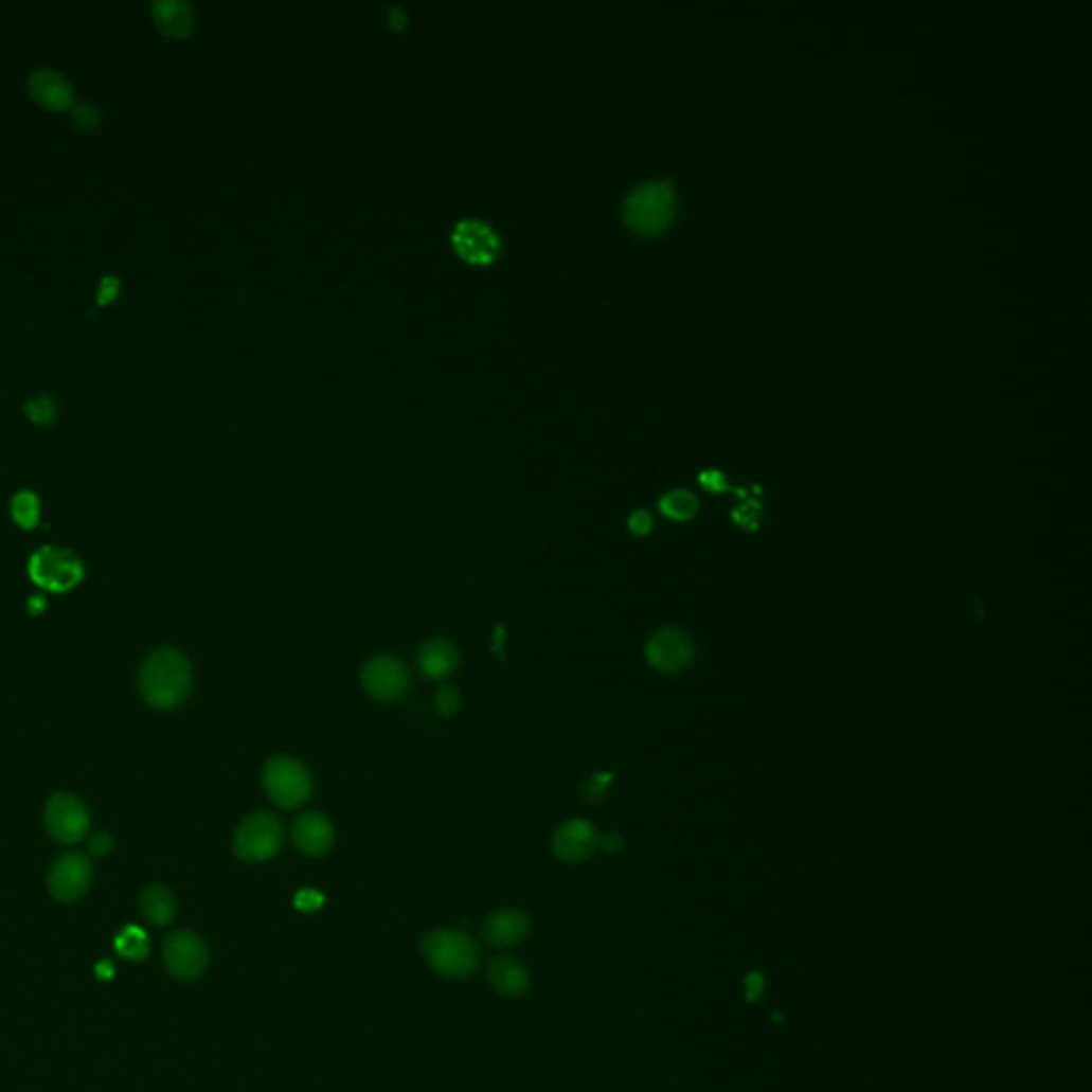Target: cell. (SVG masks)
Here are the masks:
<instances>
[{
    "mask_svg": "<svg viewBox=\"0 0 1092 1092\" xmlns=\"http://www.w3.org/2000/svg\"><path fill=\"white\" fill-rule=\"evenodd\" d=\"M410 670L406 662L391 654L374 656L361 670V685L365 694L378 702H397L410 690Z\"/></svg>",
    "mask_w": 1092,
    "mask_h": 1092,
    "instance_id": "obj_8",
    "label": "cell"
},
{
    "mask_svg": "<svg viewBox=\"0 0 1092 1092\" xmlns=\"http://www.w3.org/2000/svg\"><path fill=\"white\" fill-rule=\"evenodd\" d=\"M149 12L159 31L174 39L189 37L197 24L195 10L186 0H154Z\"/></svg>",
    "mask_w": 1092,
    "mask_h": 1092,
    "instance_id": "obj_18",
    "label": "cell"
},
{
    "mask_svg": "<svg viewBox=\"0 0 1092 1092\" xmlns=\"http://www.w3.org/2000/svg\"><path fill=\"white\" fill-rule=\"evenodd\" d=\"M46 828L58 843L75 845L88 835L90 813L77 796L58 792L46 807Z\"/></svg>",
    "mask_w": 1092,
    "mask_h": 1092,
    "instance_id": "obj_9",
    "label": "cell"
},
{
    "mask_svg": "<svg viewBox=\"0 0 1092 1092\" xmlns=\"http://www.w3.org/2000/svg\"><path fill=\"white\" fill-rule=\"evenodd\" d=\"M420 950L431 971L446 980H465L481 967L479 944L461 930H429L420 942Z\"/></svg>",
    "mask_w": 1092,
    "mask_h": 1092,
    "instance_id": "obj_2",
    "label": "cell"
},
{
    "mask_svg": "<svg viewBox=\"0 0 1092 1092\" xmlns=\"http://www.w3.org/2000/svg\"><path fill=\"white\" fill-rule=\"evenodd\" d=\"M647 662L664 675H677L694 662V643L679 628H660L645 647Z\"/></svg>",
    "mask_w": 1092,
    "mask_h": 1092,
    "instance_id": "obj_10",
    "label": "cell"
},
{
    "mask_svg": "<svg viewBox=\"0 0 1092 1092\" xmlns=\"http://www.w3.org/2000/svg\"><path fill=\"white\" fill-rule=\"evenodd\" d=\"M29 418L37 425H50L58 416V404L50 397H35L29 399L24 406Z\"/></svg>",
    "mask_w": 1092,
    "mask_h": 1092,
    "instance_id": "obj_24",
    "label": "cell"
},
{
    "mask_svg": "<svg viewBox=\"0 0 1092 1092\" xmlns=\"http://www.w3.org/2000/svg\"><path fill=\"white\" fill-rule=\"evenodd\" d=\"M115 952L126 961H145L149 954L147 934L139 926H126L115 937Z\"/></svg>",
    "mask_w": 1092,
    "mask_h": 1092,
    "instance_id": "obj_21",
    "label": "cell"
},
{
    "mask_svg": "<svg viewBox=\"0 0 1092 1092\" xmlns=\"http://www.w3.org/2000/svg\"><path fill=\"white\" fill-rule=\"evenodd\" d=\"M263 788L275 807L290 811L309 801L315 784L303 762L292 755H273L263 768Z\"/></svg>",
    "mask_w": 1092,
    "mask_h": 1092,
    "instance_id": "obj_4",
    "label": "cell"
},
{
    "mask_svg": "<svg viewBox=\"0 0 1092 1092\" xmlns=\"http://www.w3.org/2000/svg\"><path fill=\"white\" fill-rule=\"evenodd\" d=\"M452 246L472 265H491L500 254L498 233L481 220H461L452 231Z\"/></svg>",
    "mask_w": 1092,
    "mask_h": 1092,
    "instance_id": "obj_12",
    "label": "cell"
},
{
    "mask_svg": "<svg viewBox=\"0 0 1092 1092\" xmlns=\"http://www.w3.org/2000/svg\"><path fill=\"white\" fill-rule=\"evenodd\" d=\"M141 915L151 926H169L178 913V900L165 885H147L139 896Z\"/></svg>",
    "mask_w": 1092,
    "mask_h": 1092,
    "instance_id": "obj_20",
    "label": "cell"
},
{
    "mask_svg": "<svg viewBox=\"0 0 1092 1092\" xmlns=\"http://www.w3.org/2000/svg\"><path fill=\"white\" fill-rule=\"evenodd\" d=\"M163 961L172 978L180 982H195L205 973L210 952L197 932L176 930L165 939Z\"/></svg>",
    "mask_w": 1092,
    "mask_h": 1092,
    "instance_id": "obj_7",
    "label": "cell"
},
{
    "mask_svg": "<svg viewBox=\"0 0 1092 1092\" xmlns=\"http://www.w3.org/2000/svg\"><path fill=\"white\" fill-rule=\"evenodd\" d=\"M113 845H115L113 837H111L107 830H101V833H96V835L90 839L88 849H90V854H92V856H99V858H101V856H107V854L113 849Z\"/></svg>",
    "mask_w": 1092,
    "mask_h": 1092,
    "instance_id": "obj_29",
    "label": "cell"
},
{
    "mask_svg": "<svg viewBox=\"0 0 1092 1092\" xmlns=\"http://www.w3.org/2000/svg\"><path fill=\"white\" fill-rule=\"evenodd\" d=\"M489 982L494 990L502 997H521L530 990V971L515 956H496L489 963Z\"/></svg>",
    "mask_w": 1092,
    "mask_h": 1092,
    "instance_id": "obj_19",
    "label": "cell"
},
{
    "mask_svg": "<svg viewBox=\"0 0 1092 1092\" xmlns=\"http://www.w3.org/2000/svg\"><path fill=\"white\" fill-rule=\"evenodd\" d=\"M118 290H120V282L115 278H111V275L103 278L99 284V297H96L99 305H107L118 294Z\"/></svg>",
    "mask_w": 1092,
    "mask_h": 1092,
    "instance_id": "obj_30",
    "label": "cell"
},
{
    "mask_svg": "<svg viewBox=\"0 0 1092 1092\" xmlns=\"http://www.w3.org/2000/svg\"><path fill=\"white\" fill-rule=\"evenodd\" d=\"M416 664L423 677L444 681L459 668L461 656L452 641L444 637H433L423 641V645L418 647Z\"/></svg>",
    "mask_w": 1092,
    "mask_h": 1092,
    "instance_id": "obj_16",
    "label": "cell"
},
{
    "mask_svg": "<svg viewBox=\"0 0 1092 1092\" xmlns=\"http://www.w3.org/2000/svg\"><path fill=\"white\" fill-rule=\"evenodd\" d=\"M73 124L79 130H92L99 124V111L90 103H79L73 107Z\"/></svg>",
    "mask_w": 1092,
    "mask_h": 1092,
    "instance_id": "obj_27",
    "label": "cell"
},
{
    "mask_svg": "<svg viewBox=\"0 0 1092 1092\" xmlns=\"http://www.w3.org/2000/svg\"><path fill=\"white\" fill-rule=\"evenodd\" d=\"M660 511L673 521H690L698 513V500L694 494L677 489L660 500Z\"/></svg>",
    "mask_w": 1092,
    "mask_h": 1092,
    "instance_id": "obj_22",
    "label": "cell"
},
{
    "mask_svg": "<svg viewBox=\"0 0 1092 1092\" xmlns=\"http://www.w3.org/2000/svg\"><path fill=\"white\" fill-rule=\"evenodd\" d=\"M29 572L35 585L41 589L62 593L73 589L84 578V566L73 551L60 547L39 549L29 563Z\"/></svg>",
    "mask_w": 1092,
    "mask_h": 1092,
    "instance_id": "obj_6",
    "label": "cell"
},
{
    "mask_svg": "<svg viewBox=\"0 0 1092 1092\" xmlns=\"http://www.w3.org/2000/svg\"><path fill=\"white\" fill-rule=\"evenodd\" d=\"M700 483H702L709 491H723V489H728L726 477H723L719 470H704V472L700 475Z\"/></svg>",
    "mask_w": 1092,
    "mask_h": 1092,
    "instance_id": "obj_31",
    "label": "cell"
},
{
    "mask_svg": "<svg viewBox=\"0 0 1092 1092\" xmlns=\"http://www.w3.org/2000/svg\"><path fill=\"white\" fill-rule=\"evenodd\" d=\"M29 92L39 105L54 109V111L69 109L75 103V94H73L69 79L62 73L48 69V67L37 69L29 77Z\"/></svg>",
    "mask_w": 1092,
    "mask_h": 1092,
    "instance_id": "obj_17",
    "label": "cell"
},
{
    "mask_svg": "<svg viewBox=\"0 0 1092 1092\" xmlns=\"http://www.w3.org/2000/svg\"><path fill=\"white\" fill-rule=\"evenodd\" d=\"M389 24L395 29V31H404L406 24H408V18H406V12L399 10V7H391L389 10Z\"/></svg>",
    "mask_w": 1092,
    "mask_h": 1092,
    "instance_id": "obj_34",
    "label": "cell"
},
{
    "mask_svg": "<svg viewBox=\"0 0 1092 1092\" xmlns=\"http://www.w3.org/2000/svg\"><path fill=\"white\" fill-rule=\"evenodd\" d=\"M597 847H602V849H604V852H608V854H614V852H619V849L623 847V837H621L619 833H608V835H604V837L599 839Z\"/></svg>",
    "mask_w": 1092,
    "mask_h": 1092,
    "instance_id": "obj_32",
    "label": "cell"
},
{
    "mask_svg": "<svg viewBox=\"0 0 1092 1092\" xmlns=\"http://www.w3.org/2000/svg\"><path fill=\"white\" fill-rule=\"evenodd\" d=\"M284 845V824L271 811H254L241 820L233 837V852L244 862H267Z\"/></svg>",
    "mask_w": 1092,
    "mask_h": 1092,
    "instance_id": "obj_5",
    "label": "cell"
},
{
    "mask_svg": "<svg viewBox=\"0 0 1092 1092\" xmlns=\"http://www.w3.org/2000/svg\"><path fill=\"white\" fill-rule=\"evenodd\" d=\"M762 986H764V980L759 973H751L747 978V999L749 1001H757L759 995H762Z\"/></svg>",
    "mask_w": 1092,
    "mask_h": 1092,
    "instance_id": "obj_33",
    "label": "cell"
},
{
    "mask_svg": "<svg viewBox=\"0 0 1092 1092\" xmlns=\"http://www.w3.org/2000/svg\"><path fill=\"white\" fill-rule=\"evenodd\" d=\"M599 837L591 822L574 818L563 824H559L551 839V849L555 858H559L566 864H578L593 856L597 849Z\"/></svg>",
    "mask_w": 1092,
    "mask_h": 1092,
    "instance_id": "obj_13",
    "label": "cell"
},
{
    "mask_svg": "<svg viewBox=\"0 0 1092 1092\" xmlns=\"http://www.w3.org/2000/svg\"><path fill=\"white\" fill-rule=\"evenodd\" d=\"M336 841V828L332 820L319 811H305L292 822V843L294 847L309 856H325Z\"/></svg>",
    "mask_w": 1092,
    "mask_h": 1092,
    "instance_id": "obj_15",
    "label": "cell"
},
{
    "mask_svg": "<svg viewBox=\"0 0 1092 1092\" xmlns=\"http://www.w3.org/2000/svg\"><path fill=\"white\" fill-rule=\"evenodd\" d=\"M92 883V862L88 856L71 852L62 854L50 869L48 885L56 900L75 902L79 900Z\"/></svg>",
    "mask_w": 1092,
    "mask_h": 1092,
    "instance_id": "obj_11",
    "label": "cell"
},
{
    "mask_svg": "<svg viewBox=\"0 0 1092 1092\" xmlns=\"http://www.w3.org/2000/svg\"><path fill=\"white\" fill-rule=\"evenodd\" d=\"M139 692L143 700L161 711L184 704L193 690V666L189 658L172 647L151 651L139 668Z\"/></svg>",
    "mask_w": 1092,
    "mask_h": 1092,
    "instance_id": "obj_1",
    "label": "cell"
},
{
    "mask_svg": "<svg viewBox=\"0 0 1092 1092\" xmlns=\"http://www.w3.org/2000/svg\"><path fill=\"white\" fill-rule=\"evenodd\" d=\"M677 216V193L670 182L654 180L645 182L630 193L623 205L626 225L641 235L662 233L673 225Z\"/></svg>",
    "mask_w": 1092,
    "mask_h": 1092,
    "instance_id": "obj_3",
    "label": "cell"
},
{
    "mask_svg": "<svg viewBox=\"0 0 1092 1092\" xmlns=\"http://www.w3.org/2000/svg\"><path fill=\"white\" fill-rule=\"evenodd\" d=\"M628 527L634 536H647L651 530H654V517L647 513V511H637L630 521H628Z\"/></svg>",
    "mask_w": 1092,
    "mask_h": 1092,
    "instance_id": "obj_28",
    "label": "cell"
},
{
    "mask_svg": "<svg viewBox=\"0 0 1092 1092\" xmlns=\"http://www.w3.org/2000/svg\"><path fill=\"white\" fill-rule=\"evenodd\" d=\"M532 917L521 909L494 911L483 924V937L494 948H517L532 934Z\"/></svg>",
    "mask_w": 1092,
    "mask_h": 1092,
    "instance_id": "obj_14",
    "label": "cell"
},
{
    "mask_svg": "<svg viewBox=\"0 0 1092 1092\" xmlns=\"http://www.w3.org/2000/svg\"><path fill=\"white\" fill-rule=\"evenodd\" d=\"M39 515H41V504H39V498L31 491H20L14 496L12 500V517L14 521L24 527V530H33L37 523H39Z\"/></svg>",
    "mask_w": 1092,
    "mask_h": 1092,
    "instance_id": "obj_23",
    "label": "cell"
},
{
    "mask_svg": "<svg viewBox=\"0 0 1092 1092\" xmlns=\"http://www.w3.org/2000/svg\"><path fill=\"white\" fill-rule=\"evenodd\" d=\"M433 704L437 709L440 715L444 717H452L459 713L461 709V694L454 685H442L437 692H435V698H433Z\"/></svg>",
    "mask_w": 1092,
    "mask_h": 1092,
    "instance_id": "obj_25",
    "label": "cell"
},
{
    "mask_svg": "<svg viewBox=\"0 0 1092 1092\" xmlns=\"http://www.w3.org/2000/svg\"><path fill=\"white\" fill-rule=\"evenodd\" d=\"M325 902V896L319 892V890H311V888H305L301 892H297L294 896V907L303 913H315L323 907Z\"/></svg>",
    "mask_w": 1092,
    "mask_h": 1092,
    "instance_id": "obj_26",
    "label": "cell"
}]
</instances>
